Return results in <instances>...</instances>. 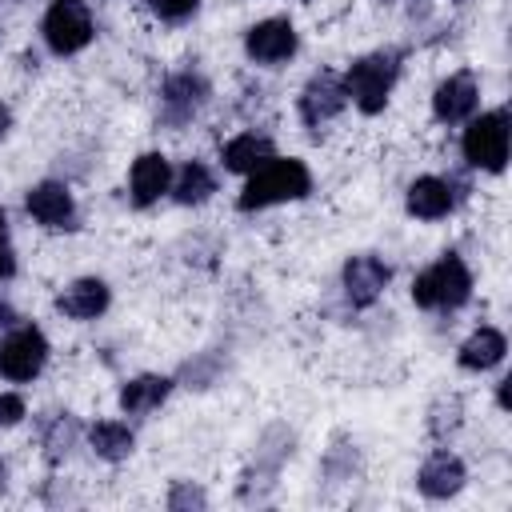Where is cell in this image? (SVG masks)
Returning a JSON list of instances; mask_svg holds the SVG:
<instances>
[{
  "instance_id": "30",
  "label": "cell",
  "mask_w": 512,
  "mask_h": 512,
  "mask_svg": "<svg viewBox=\"0 0 512 512\" xmlns=\"http://www.w3.org/2000/svg\"><path fill=\"white\" fill-rule=\"evenodd\" d=\"M4 232H8V216H4V208H0V240H4Z\"/></svg>"
},
{
  "instance_id": "25",
  "label": "cell",
  "mask_w": 512,
  "mask_h": 512,
  "mask_svg": "<svg viewBox=\"0 0 512 512\" xmlns=\"http://www.w3.org/2000/svg\"><path fill=\"white\" fill-rule=\"evenodd\" d=\"M204 508V492L200 488H192V484H176L172 488V496H168V508Z\"/></svg>"
},
{
  "instance_id": "13",
  "label": "cell",
  "mask_w": 512,
  "mask_h": 512,
  "mask_svg": "<svg viewBox=\"0 0 512 512\" xmlns=\"http://www.w3.org/2000/svg\"><path fill=\"white\" fill-rule=\"evenodd\" d=\"M476 104H480V84H476L472 72L448 76V80L436 88V96H432V112H436L440 124H460V120H468V116L476 112Z\"/></svg>"
},
{
  "instance_id": "23",
  "label": "cell",
  "mask_w": 512,
  "mask_h": 512,
  "mask_svg": "<svg viewBox=\"0 0 512 512\" xmlns=\"http://www.w3.org/2000/svg\"><path fill=\"white\" fill-rule=\"evenodd\" d=\"M148 8H152V16H160L164 24H180V20H188V16L200 8V0H148Z\"/></svg>"
},
{
  "instance_id": "4",
  "label": "cell",
  "mask_w": 512,
  "mask_h": 512,
  "mask_svg": "<svg viewBox=\"0 0 512 512\" xmlns=\"http://www.w3.org/2000/svg\"><path fill=\"white\" fill-rule=\"evenodd\" d=\"M508 144H512V128H508V112H480L468 128H464V160L480 172H504L508 164Z\"/></svg>"
},
{
  "instance_id": "7",
  "label": "cell",
  "mask_w": 512,
  "mask_h": 512,
  "mask_svg": "<svg viewBox=\"0 0 512 512\" xmlns=\"http://www.w3.org/2000/svg\"><path fill=\"white\" fill-rule=\"evenodd\" d=\"M204 104H208V80L196 68L172 72L160 88V120L168 128H184L192 116H200Z\"/></svg>"
},
{
  "instance_id": "12",
  "label": "cell",
  "mask_w": 512,
  "mask_h": 512,
  "mask_svg": "<svg viewBox=\"0 0 512 512\" xmlns=\"http://www.w3.org/2000/svg\"><path fill=\"white\" fill-rule=\"evenodd\" d=\"M172 188V164L164 152H144L132 160V172H128V192H132V204L136 208H148L156 204L164 192Z\"/></svg>"
},
{
  "instance_id": "6",
  "label": "cell",
  "mask_w": 512,
  "mask_h": 512,
  "mask_svg": "<svg viewBox=\"0 0 512 512\" xmlns=\"http://www.w3.org/2000/svg\"><path fill=\"white\" fill-rule=\"evenodd\" d=\"M44 360H48V340L36 324H20L0 340V376L12 384L40 376Z\"/></svg>"
},
{
  "instance_id": "10",
  "label": "cell",
  "mask_w": 512,
  "mask_h": 512,
  "mask_svg": "<svg viewBox=\"0 0 512 512\" xmlns=\"http://www.w3.org/2000/svg\"><path fill=\"white\" fill-rule=\"evenodd\" d=\"M344 104H348L344 80L324 68V72H316V76L304 84V92H300V120H304L308 128H320V124H328Z\"/></svg>"
},
{
  "instance_id": "19",
  "label": "cell",
  "mask_w": 512,
  "mask_h": 512,
  "mask_svg": "<svg viewBox=\"0 0 512 512\" xmlns=\"http://www.w3.org/2000/svg\"><path fill=\"white\" fill-rule=\"evenodd\" d=\"M172 392V380L168 376H136L120 388V408L128 416H148L152 408H160Z\"/></svg>"
},
{
  "instance_id": "1",
  "label": "cell",
  "mask_w": 512,
  "mask_h": 512,
  "mask_svg": "<svg viewBox=\"0 0 512 512\" xmlns=\"http://www.w3.org/2000/svg\"><path fill=\"white\" fill-rule=\"evenodd\" d=\"M312 192V176L304 168V160L296 156H268L260 168L248 172V184L240 192V212H260L272 204H288Z\"/></svg>"
},
{
  "instance_id": "16",
  "label": "cell",
  "mask_w": 512,
  "mask_h": 512,
  "mask_svg": "<svg viewBox=\"0 0 512 512\" xmlns=\"http://www.w3.org/2000/svg\"><path fill=\"white\" fill-rule=\"evenodd\" d=\"M108 284L96 280V276H84L76 284H68L60 296H56V312H64L68 320H96L104 308H108Z\"/></svg>"
},
{
  "instance_id": "22",
  "label": "cell",
  "mask_w": 512,
  "mask_h": 512,
  "mask_svg": "<svg viewBox=\"0 0 512 512\" xmlns=\"http://www.w3.org/2000/svg\"><path fill=\"white\" fill-rule=\"evenodd\" d=\"M76 432H80V424H76V416H68V412H60V416L48 424L44 448H48V460H52V464H56L60 456H68V448L76 444Z\"/></svg>"
},
{
  "instance_id": "9",
  "label": "cell",
  "mask_w": 512,
  "mask_h": 512,
  "mask_svg": "<svg viewBox=\"0 0 512 512\" xmlns=\"http://www.w3.org/2000/svg\"><path fill=\"white\" fill-rule=\"evenodd\" d=\"M244 52L256 64H284V60H292L296 56V28H292V20L272 16V20L252 24L248 36H244Z\"/></svg>"
},
{
  "instance_id": "29",
  "label": "cell",
  "mask_w": 512,
  "mask_h": 512,
  "mask_svg": "<svg viewBox=\"0 0 512 512\" xmlns=\"http://www.w3.org/2000/svg\"><path fill=\"white\" fill-rule=\"evenodd\" d=\"M12 128V112H8V104H0V136Z\"/></svg>"
},
{
  "instance_id": "18",
  "label": "cell",
  "mask_w": 512,
  "mask_h": 512,
  "mask_svg": "<svg viewBox=\"0 0 512 512\" xmlns=\"http://www.w3.org/2000/svg\"><path fill=\"white\" fill-rule=\"evenodd\" d=\"M268 156H276V148H272V140L268 136H260V132H240V136H232L228 144H224V152H220V160H224V168L228 172H252V168H260Z\"/></svg>"
},
{
  "instance_id": "21",
  "label": "cell",
  "mask_w": 512,
  "mask_h": 512,
  "mask_svg": "<svg viewBox=\"0 0 512 512\" xmlns=\"http://www.w3.org/2000/svg\"><path fill=\"white\" fill-rule=\"evenodd\" d=\"M88 440H92V452H96L100 460H112V464L124 460V456L132 452V444H136L132 428L120 424V420H100V424H92Z\"/></svg>"
},
{
  "instance_id": "8",
  "label": "cell",
  "mask_w": 512,
  "mask_h": 512,
  "mask_svg": "<svg viewBox=\"0 0 512 512\" xmlns=\"http://www.w3.org/2000/svg\"><path fill=\"white\" fill-rule=\"evenodd\" d=\"M28 216L36 224H44L48 232H68L76 228V200L72 192L60 184V180H40L36 188H28V200H24Z\"/></svg>"
},
{
  "instance_id": "27",
  "label": "cell",
  "mask_w": 512,
  "mask_h": 512,
  "mask_svg": "<svg viewBox=\"0 0 512 512\" xmlns=\"http://www.w3.org/2000/svg\"><path fill=\"white\" fill-rule=\"evenodd\" d=\"M16 272V256H12V248H4V240H0V280H8Z\"/></svg>"
},
{
  "instance_id": "31",
  "label": "cell",
  "mask_w": 512,
  "mask_h": 512,
  "mask_svg": "<svg viewBox=\"0 0 512 512\" xmlns=\"http://www.w3.org/2000/svg\"><path fill=\"white\" fill-rule=\"evenodd\" d=\"M4 484H8V468H4V460H0V492H4Z\"/></svg>"
},
{
  "instance_id": "26",
  "label": "cell",
  "mask_w": 512,
  "mask_h": 512,
  "mask_svg": "<svg viewBox=\"0 0 512 512\" xmlns=\"http://www.w3.org/2000/svg\"><path fill=\"white\" fill-rule=\"evenodd\" d=\"M456 424H460V400L448 404V432H452ZM440 428H444V408H436V420H432V432H436V436H440Z\"/></svg>"
},
{
  "instance_id": "17",
  "label": "cell",
  "mask_w": 512,
  "mask_h": 512,
  "mask_svg": "<svg viewBox=\"0 0 512 512\" xmlns=\"http://www.w3.org/2000/svg\"><path fill=\"white\" fill-rule=\"evenodd\" d=\"M504 352H508V340H504V332L500 328H476L464 344H460V368H468V372H488V368H496L500 360H504Z\"/></svg>"
},
{
  "instance_id": "28",
  "label": "cell",
  "mask_w": 512,
  "mask_h": 512,
  "mask_svg": "<svg viewBox=\"0 0 512 512\" xmlns=\"http://www.w3.org/2000/svg\"><path fill=\"white\" fill-rule=\"evenodd\" d=\"M12 324H16V312L8 304H0V328H12Z\"/></svg>"
},
{
  "instance_id": "14",
  "label": "cell",
  "mask_w": 512,
  "mask_h": 512,
  "mask_svg": "<svg viewBox=\"0 0 512 512\" xmlns=\"http://www.w3.org/2000/svg\"><path fill=\"white\" fill-rule=\"evenodd\" d=\"M404 208L416 216V220H440L456 208V188L452 180H440V176H420L408 184V196H404Z\"/></svg>"
},
{
  "instance_id": "5",
  "label": "cell",
  "mask_w": 512,
  "mask_h": 512,
  "mask_svg": "<svg viewBox=\"0 0 512 512\" xmlns=\"http://www.w3.org/2000/svg\"><path fill=\"white\" fill-rule=\"evenodd\" d=\"M44 44L56 56H72L92 40V12L84 0H52L44 12Z\"/></svg>"
},
{
  "instance_id": "24",
  "label": "cell",
  "mask_w": 512,
  "mask_h": 512,
  "mask_svg": "<svg viewBox=\"0 0 512 512\" xmlns=\"http://www.w3.org/2000/svg\"><path fill=\"white\" fill-rule=\"evenodd\" d=\"M24 420V396L16 392H0V428H12Z\"/></svg>"
},
{
  "instance_id": "3",
  "label": "cell",
  "mask_w": 512,
  "mask_h": 512,
  "mask_svg": "<svg viewBox=\"0 0 512 512\" xmlns=\"http://www.w3.org/2000/svg\"><path fill=\"white\" fill-rule=\"evenodd\" d=\"M396 76H400V52H368V56L352 60V68L344 76L348 100L364 116H376L388 104V96L396 88Z\"/></svg>"
},
{
  "instance_id": "15",
  "label": "cell",
  "mask_w": 512,
  "mask_h": 512,
  "mask_svg": "<svg viewBox=\"0 0 512 512\" xmlns=\"http://www.w3.org/2000/svg\"><path fill=\"white\" fill-rule=\"evenodd\" d=\"M416 488H420L428 500H448V496H456V492L464 488V464H460V456H452V452L428 456L424 468H420V476H416Z\"/></svg>"
},
{
  "instance_id": "11",
  "label": "cell",
  "mask_w": 512,
  "mask_h": 512,
  "mask_svg": "<svg viewBox=\"0 0 512 512\" xmlns=\"http://www.w3.org/2000/svg\"><path fill=\"white\" fill-rule=\"evenodd\" d=\"M388 280H392V268L380 260V256H352L348 264H344V296H348V304H356V308H368V304H376V296L388 288Z\"/></svg>"
},
{
  "instance_id": "2",
  "label": "cell",
  "mask_w": 512,
  "mask_h": 512,
  "mask_svg": "<svg viewBox=\"0 0 512 512\" xmlns=\"http://www.w3.org/2000/svg\"><path fill=\"white\" fill-rule=\"evenodd\" d=\"M468 296H472V272L456 252H444L436 264H428L412 280V300L416 308H428V312H452Z\"/></svg>"
},
{
  "instance_id": "20",
  "label": "cell",
  "mask_w": 512,
  "mask_h": 512,
  "mask_svg": "<svg viewBox=\"0 0 512 512\" xmlns=\"http://www.w3.org/2000/svg\"><path fill=\"white\" fill-rule=\"evenodd\" d=\"M168 192L176 196V204H204V200L216 192V176L208 172V164L188 160V164H180V172L172 176V188H168Z\"/></svg>"
}]
</instances>
